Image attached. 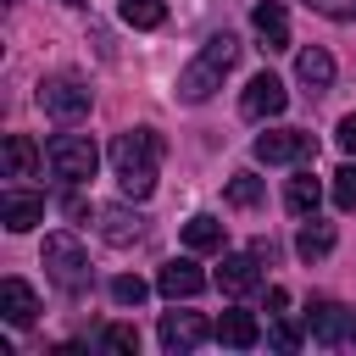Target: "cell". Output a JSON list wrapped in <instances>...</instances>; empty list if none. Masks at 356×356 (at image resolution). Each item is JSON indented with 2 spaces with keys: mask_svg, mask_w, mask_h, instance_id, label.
I'll list each match as a JSON object with an SVG mask.
<instances>
[{
  "mask_svg": "<svg viewBox=\"0 0 356 356\" xmlns=\"http://www.w3.org/2000/svg\"><path fill=\"white\" fill-rule=\"evenodd\" d=\"M0 317H6L11 328H28V323L39 317V295H33L22 278H6V284H0Z\"/></svg>",
  "mask_w": 356,
  "mask_h": 356,
  "instance_id": "16",
  "label": "cell"
},
{
  "mask_svg": "<svg viewBox=\"0 0 356 356\" xmlns=\"http://www.w3.org/2000/svg\"><path fill=\"white\" fill-rule=\"evenodd\" d=\"M267 345H273V350H300V328L273 323V328H267Z\"/></svg>",
  "mask_w": 356,
  "mask_h": 356,
  "instance_id": "28",
  "label": "cell"
},
{
  "mask_svg": "<svg viewBox=\"0 0 356 356\" xmlns=\"http://www.w3.org/2000/svg\"><path fill=\"white\" fill-rule=\"evenodd\" d=\"M334 206H339V211H356V156L334 172Z\"/></svg>",
  "mask_w": 356,
  "mask_h": 356,
  "instance_id": "25",
  "label": "cell"
},
{
  "mask_svg": "<svg viewBox=\"0 0 356 356\" xmlns=\"http://www.w3.org/2000/svg\"><path fill=\"white\" fill-rule=\"evenodd\" d=\"M328 250H334V222H317V217H312V222L295 234V256H300V261H323Z\"/></svg>",
  "mask_w": 356,
  "mask_h": 356,
  "instance_id": "19",
  "label": "cell"
},
{
  "mask_svg": "<svg viewBox=\"0 0 356 356\" xmlns=\"http://www.w3.org/2000/svg\"><path fill=\"white\" fill-rule=\"evenodd\" d=\"M289 106V89L273 78V72H256L250 83H245V95H239V111L250 117V122H267V117H278Z\"/></svg>",
  "mask_w": 356,
  "mask_h": 356,
  "instance_id": "7",
  "label": "cell"
},
{
  "mask_svg": "<svg viewBox=\"0 0 356 356\" xmlns=\"http://www.w3.org/2000/svg\"><path fill=\"white\" fill-rule=\"evenodd\" d=\"M306 328H312L317 345H345V339H350V312L334 306V300H317V306L306 312Z\"/></svg>",
  "mask_w": 356,
  "mask_h": 356,
  "instance_id": "11",
  "label": "cell"
},
{
  "mask_svg": "<svg viewBox=\"0 0 356 356\" xmlns=\"http://www.w3.org/2000/svg\"><path fill=\"white\" fill-rule=\"evenodd\" d=\"M206 334H211V328H206V317H200V312H167V317H161V328H156L161 350H172V356L195 350Z\"/></svg>",
  "mask_w": 356,
  "mask_h": 356,
  "instance_id": "8",
  "label": "cell"
},
{
  "mask_svg": "<svg viewBox=\"0 0 356 356\" xmlns=\"http://www.w3.org/2000/svg\"><path fill=\"white\" fill-rule=\"evenodd\" d=\"M145 295H150V284H145V278H128V273H122V278H111V300H117V306H139Z\"/></svg>",
  "mask_w": 356,
  "mask_h": 356,
  "instance_id": "26",
  "label": "cell"
},
{
  "mask_svg": "<svg viewBox=\"0 0 356 356\" xmlns=\"http://www.w3.org/2000/svg\"><path fill=\"white\" fill-rule=\"evenodd\" d=\"M228 206H239V211L261 206V178H256V172H234V178H228Z\"/></svg>",
  "mask_w": 356,
  "mask_h": 356,
  "instance_id": "23",
  "label": "cell"
},
{
  "mask_svg": "<svg viewBox=\"0 0 356 356\" xmlns=\"http://www.w3.org/2000/svg\"><path fill=\"white\" fill-rule=\"evenodd\" d=\"M261 261H256V250H245V256H222V267H217V289L222 295H250L256 284H261V273H256Z\"/></svg>",
  "mask_w": 356,
  "mask_h": 356,
  "instance_id": "13",
  "label": "cell"
},
{
  "mask_svg": "<svg viewBox=\"0 0 356 356\" xmlns=\"http://www.w3.org/2000/svg\"><path fill=\"white\" fill-rule=\"evenodd\" d=\"M334 139H339V150H345V156H356V111H350V117H339V134H334Z\"/></svg>",
  "mask_w": 356,
  "mask_h": 356,
  "instance_id": "29",
  "label": "cell"
},
{
  "mask_svg": "<svg viewBox=\"0 0 356 356\" xmlns=\"http://www.w3.org/2000/svg\"><path fill=\"white\" fill-rule=\"evenodd\" d=\"M295 78L306 83V95H323V89L334 83V56H328L323 44H312V50H300V56H295Z\"/></svg>",
  "mask_w": 356,
  "mask_h": 356,
  "instance_id": "17",
  "label": "cell"
},
{
  "mask_svg": "<svg viewBox=\"0 0 356 356\" xmlns=\"http://www.w3.org/2000/svg\"><path fill=\"white\" fill-rule=\"evenodd\" d=\"M106 156H111V172H117L122 195H128V200H150V189H156V161H161V134H156V128H128V134L111 139Z\"/></svg>",
  "mask_w": 356,
  "mask_h": 356,
  "instance_id": "1",
  "label": "cell"
},
{
  "mask_svg": "<svg viewBox=\"0 0 356 356\" xmlns=\"http://www.w3.org/2000/svg\"><path fill=\"white\" fill-rule=\"evenodd\" d=\"M61 6H89V0H61Z\"/></svg>",
  "mask_w": 356,
  "mask_h": 356,
  "instance_id": "32",
  "label": "cell"
},
{
  "mask_svg": "<svg viewBox=\"0 0 356 356\" xmlns=\"http://www.w3.org/2000/svg\"><path fill=\"white\" fill-rule=\"evenodd\" d=\"M44 273L61 284V289H83L89 284V250L78 234H44V250H39Z\"/></svg>",
  "mask_w": 356,
  "mask_h": 356,
  "instance_id": "3",
  "label": "cell"
},
{
  "mask_svg": "<svg viewBox=\"0 0 356 356\" xmlns=\"http://www.w3.org/2000/svg\"><path fill=\"white\" fill-rule=\"evenodd\" d=\"M95 222H100V239H106V245H134V239L145 234V217L128 211V206H100Z\"/></svg>",
  "mask_w": 356,
  "mask_h": 356,
  "instance_id": "15",
  "label": "cell"
},
{
  "mask_svg": "<svg viewBox=\"0 0 356 356\" xmlns=\"http://www.w3.org/2000/svg\"><path fill=\"white\" fill-rule=\"evenodd\" d=\"M217 339H222L228 350H250V345L261 339V328H256V317H250V312H222V323H217Z\"/></svg>",
  "mask_w": 356,
  "mask_h": 356,
  "instance_id": "18",
  "label": "cell"
},
{
  "mask_svg": "<svg viewBox=\"0 0 356 356\" xmlns=\"http://www.w3.org/2000/svg\"><path fill=\"white\" fill-rule=\"evenodd\" d=\"M122 22L128 28H161L167 22V0H122Z\"/></svg>",
  "mask_w": 356,
  "mask_h": 356,
  "instance_id": "22",
  "label": "cell"
},
{
  "mask_svg": "<svg viewBox=\"0 0 356 356\" xmlns=\"http://www.w3.org/2000/svg\"><path fill=\"white\" fill-rule=\"evenodd\" d=\"M100 350H111V356H134V350H139V328H128V323H111V328L100 334Z\"/></svg>",
  "mask_w": 356,
  "mask_h": 356,
  "instance_id": "24",
  "label": "cell"
},
{
  "mask_svg": "<svg viewBox=\"0 0 356 356\" xmlns=\"http://www.w3.org/2000/svg\"><path fill=\"white\" fill-rule=\"evenodd\" d=\"M250 150H256L261 167H289V161H312L317 156V139L300 134V128H267V134H256Z\"/></svg>",
  "mask_w": 356,
  "mask_h": 356,
  "instance_id": "6",
  "label": "cell"
},
{
  "mask_svg": "<svg viewBox=\"0 0 356 356\" xmlns=\"http://www.w3.org/2000/svg\"><path fill=\"white\" fill-rule=\"evenodd\" d=\"M156 289H161L167 300H195V295L206 289V273H200V267H195L189 256H178V261H167V267H161Z\"/></svg>",
  "mask_w": 356,
  "mask_h": 356,
  "instance_id": "10",
  "label": "cell"
},
{
  "mask_svg": "<svg viewBox=\"0 0 356 356\" xmlns=\"http://www.w3.org/2000/svg\"><path fill=\"white\" fill-rule=\"evenodd\" d=\"M0 161H6V178H33L50 156L28 139V134H6V145H0Z\"/></svg>",
  "mask_w": 356,
  "mask_h": 356,
  "instance_id": "12",
  "label": "cell"
},
{
  "mask_svg": "<svg viewBox=\"0 0 356 356\" xmlns=\"http://www.w3.org/2000/svg\"><path fill=\"white\" fill-rule=\"evenodd\" d=\"M345 345H356V312H350V339H345Z\"/></svg>",
  "mask_w": 356,
  "mask_h": 356,
  "instance_id": "31",
  "label": "cell"
},
{
  "mask_svg": "<svg viewBox=\"0 0 356 356\" xmlns=\"http://www.w3.org/2000/svg\"><path fill=\"white\" fill-rule=\"evenodd\" d=\"M317 200H323V189H317V178H312V172L289 178V189H284V206H289L295 217H312V211H317Z\"/></svg>",
  "mask_w": 356,
  "mask_h": 356,
  "instance_id": "21",
  "label": "cell"
},
{
  "mask_svg": "<svg viewBox=\"0 0 356 356\" xmlns=\"http://www.w3.org/2000/svg\"><path fill=\"white\" fill-rule=\"evenodd\" d=\"M0 222H6L11 234H28V228H39V222H44V195L6 189V195H0Z\"/></svg>",
  "mask_w": 356,
  "mask_h": 356,
  "instance_id": "9",
  "label": "cell"
},
{
  "mask_svg": "<svg viewBox=\"0 0 356 356\" xmlns=\"http://www.w3.org/2000/svg\"><path fill=\"white\" fill-rule=\"evenodd\" d=\"M250 22H256L261 50H289V11H284L278 0H261V6L250 11Z\"/></svg>",
  "mask_w": 356,
  "mask_h": 356,
  "instance_id": "14",
  "label": "cell"
},
{
  "mask_svg": "<svg viewBox=\"0 0 356 356\" xmlns=\"http://www.w3.org/2000/svg\"><path fill=\"white\" fill-rule=\"evenodd\" d=\"M44 156H50V172L67 178V184H89L95 167H100V150H95L89 134H56V139L44 145Z\"/></svg>",
  "mask_w": 356,
  "mask_h": 356,
  "instance_id": "4",
  "label": "cell"
},
{
  "mask_svg": "<svg viewBox=\"0 0 356 356\" xmlns=\"http://www.w3.org/2000/svg\"><path fill=\"white\" fill-rule=\"evenodd\" d=\"M61 211H67V217H89V200H83V195H67Z\"/></svg>",
  "mask_w": 356,
  "mask_h": 356,
  "instance_id": "30",
  "label": "cell"
},
{
  "mask_svg": "<svg viewBox=\"0 0 356 356\" xmlns=\"http://www.w3.org/2000/svg\"><path fill=\"white\" fill-rule=\"evenodd\" d=\"M317 17H334V22H356V0H306Z\"/></svg>",
  "mask_w": 356,
  "mask_h": 356,
  "instance_id": "27",
  "label": "cell"
},
{
  "mask_svg": "<svg viewBox=\"0 0 356 356\" xmlns=\"http://www.w3.org/2000/svg\"><path fill=\"white\" fill-rule=\"evenodd\" d=\"M184 245H189V250H222V222H217L211 211H195V217L184 222Z\"/></svg>",
  "mask_w": 356,
  "mask_h": 356,
  "instance_id": "20",
  "label": "cell"
},
{
  "mask_svg": "<svg viewBox=\"0 0 356 356\" xmlns=\"http://www.w3.org/2000/svg\"><path fill=\"white\" fill-rule=\"evenodd\" d=\"M89 100H95L89 83L72 78V72H56V78L39 83V111L56 117V122H78V117H89Z\"/></svg>",
  "mask_w": 356,
  "mask_h": 356,
  "instance_id": "5",
  "label": "cell"
},
{
  "mask_svg": "<svg viewBox=\"0 0 356 356\" xmlns=\"http://www.w3.org/2000/svg\"><path fill=\"white\" fill-rule=\"evenodd\" d=\"M234 56H239V39H234V33H211V39L200 44V56L178 72V100H189V106L211 100V95L222 89V72L234 67Z\"/></svg>",
  "mask_w": 356,
  "mask_h": 356,
  "instance_id": "2",
  "label": "cell"
}]
</instances>
